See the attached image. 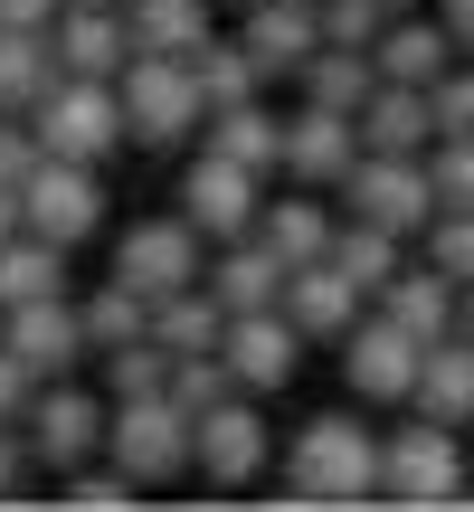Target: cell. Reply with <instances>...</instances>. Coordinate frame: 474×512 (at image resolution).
<instances>
[{"instance_id":"cell-1","label":"cell","mask_w":474,"mask_h":512,"mask_svg":"<svg viewBox=\"0 0 474 512\" xmlns=\"http://www.w3.org/2000/svg\"><path fill=\"white\" fill-rule=\"evenodd\" d=\"M294 503H380V437L361 418H304L285 446Z\"/></svg>"},{"instance_id":"cell-2","label":"cell","mask_w":474,"mask_h":512,"mask_svg":"<svg viewBox=\"0 0 474 512\" xmlns=\"http://www.w3.org/2000/svg\"><path fill=\"white\" fill-rule=\"evenodd\" d=\"M200 418H190L171 389H152V399H114V418H105V456L124 465L133 484H181V475H200Z\"/></svg>"},{"instance_id":"cell-3","label":"cell","mask_w":474,"mask_h":512,"mask_svg":"<svg viewBox=\"0 0 474 512\" xmlns=\"http://www.w3.org/2000/svg\"><path fill=\"white\" fill-rule=\"evenodd\" d=\"M380 503H408V512H437V503H474V484H465V446H456V427L446 418H408V427H389L380 437Z\"/></svg>"},{"instance_id":"cell-4","label":"cell","mask_w":474,"mask_h":512,"mask_svg":"<svg viewBox=\"0 0 474 512\" xmlns=\"http://www.w3.org/2000/svg\"><path fill=\"white\" fill-rule=\"evenodd\" d=\"M124 86V133L143 152H171L209 124V95H200V67L190 57H162V48H133V67L114 76Z\"/></svg>"},{"instance_id":"cell-5","label":"cell","mask_w":474,"mask_h":512,"mask_svg":"<svg viewBox=\"0 0 474 512\" xmlns=\"http://www.w3.org/2000/svg\"><path fill=\"white\" fill-rule=\"evenodd\" d=\"M29 124H38V143H48L57 162H95V171L133 143L124 133V86H114V76H57Z\"/></svg>"},{"instance_id":"cell-6","label":"cell","mask_w":474,"mask_h":512,"mask_svg":"<svg viewBox=\"0 0 474 512\" xmlns=\"http://www.w3.org/2000/svg\"><path fill=\"white\" fill-rule=\"evenodd\" d=\"M342 209L351 219H380L399 238H427L437 228V181H427V152H361L342 181Z\"/></svg>"},{"instance_id":"cell-7","label":"cell","mask_w":474,"mask_h":512,"mask_svg":"<svg viewBox=\"0 0 474 512\" xmlns=\"http://www.w3.org/2000/svg\"><path fill=\"white\" fill-rule=\"evenodd\" d=\"M200 275H209L200 219H133L124 238H114V285H133L143 304H162V294L200 285Z\"/></svg>"},{"instance_id":"cell-8","label":"cell","mask_w":474,"mask_h":512,"mask_svg":"<svg viewBox=\"0 0 474 512\" xmlns=\"http://www.w3.org/2000/svg\"><path fill=\"white\" fill-rule=\"evenodd\" d=\"M418 361H427V342L399 323V313H380V304H370L361 332L342 342V380H351V399H361V408H408Z\"/></svg>"},{"instance_id":"cell-9","label":"cell","mask_w":474,"mask_h":512,"mask_svg":"<svg viewBox=\"0 0 474 512\" xmlns=\"http://www.w3.org/2000/svg\"><path fill=\"white\" fill-rule=\"evenodd\" d=\"M19 219L38 228V238H57V247H86L95 228H105V181H95V162H38L29 181H19Z\"/></svg>"},{"instance_id":"cell-10","label":"cell","mask_w":474,"mask_h":512,"mask_svg":"<svg viewBox=\"0 0 474 512\" xmlns=\"http://www.w3.org/2000/svg\"><path fill=\"white\" fill-rule=\"evenodd\" d=\"M256 209H266V171L228 162V152H200V162L181 171V219H200L209 247L256 238Z\"/></svg>"},{"instance_id":"cell-11","label":"cell","mask_w":474,"mask_h":512,"mask_svg":"<svg viewBox=\"0 0 474 512\" xmlns=\"http://www.w3.org/2000/svg\"><path fill=\"white\" fill-rule=\"evenodd\" d=\"M351 162H361V114L313 105V95H304V105L285 114V181H304V190H342Z\"/></svg>"},{"instance_id":"cell-12","label":"cell","mask_w":474,"mask_h":512,"mask_svg":"<svg viewBox=\"0 0 474 512\" xmlns=\"http://www.w3.org/2000/svg\"><path fill=\"white\" fill-rule=\"evenodd\" d=\"M190 446H200V475H209V484H256V475H266V456H275L256 389H237V399L200 408V437H190Z\"/></svg>"},{"instance_id":"cell-13","label":"cell","mask_w":474,"mask_h":512,"mask_svg":"<svg viewBox=\"0 0 474 512\" xmlns=\"http://www.w3.org/2000/svg\"><path fill=\"white\" fill-rule=\"evenodd\" d=\"M19 427H29V446H38L48 475L105 456V408H95L86 389H67V380H38V399H29V418H19Z\"/></svg>"},{"instance_id":"cell-14","label":"cell","mask_w":474,"mask_h":512,"mask_svg":"<svg viewBox=\"0 0 474 512\" xmlns=\"http://www.w3.org/2000/svg\"><path fill=\"white\" fill-rule=\"evenodd\" d=\"M0 342H10L19 361L38 370V380H67V370H76V361L95 351V342H86V313H76L67 294H38V304H10V313H0Z\"/></svg>"},{"instance_id":"cell-15","label":"cell","mask_w":474,"mask_h":512,"mask_svg":"<svg viewBox=\"0 0 474 512\" xmlns=\"http://www.w3.org/2000/svg\"><path fill=\"white\" fill-rule=\"evenodd\" d=\"M237 38H247V57L275 76H304V57L323 48V0H247L237 10Z\"/></svg>"},{"instance_id":"cell-16","label":"cell","mask_w":474,"mask_h":512,"mask_svg":"<svg viewBox=\"0 0 474 512\" xmlns=\"http://www.w3.org/2000/svg\"><path fill=\"white\" fill-rule=\"evenodd\" d=\"M361 304H370V294L351 285L332 256H313V266L285 275V323L304 332V342H351V332H361Z\"/></svg>"},{"instance_id":"cell-17","label":"cell","mask_w":474,"mask_h":512,"mask_svg":"<svg viewBox=\"0 0 474 512\" xmlns=\"http://www.w3.org/2000/svg\"><path fill=\"white\" fill-rule=\"evenodd\" d=\"M57 67L67 76H124L133 67L124 0H76V10H57Z\"/></svg>"},{"instance_id":"cell-18","label":"cell","mask_w":474,"mask_h":512,"mask_svg":"<svg viewBox=\"0 0 474 512\" xmlns=\"http://www.w3.org/2000/svg\"><path fill=\"white\" fill-rule=\"evenodd\" d=\"M228 361H237V380H247L256 399H275V389L304 370V332L285 323V304H266V313H228Z\"/></svg>"},{"instance_id":"cell-19","label":"cell","mask_w":474,"mask_h":512,"mask_svg":"<svg viewBox=\"0 0 474 512\" xmlns=\"http://www.w3.org/2000/svg\"><path fill=\"white\" fill-rule=\"evenodd\" d=\"M370 57H380V76H399V86H437V76L456 67V38H446L437 10H399L370 38Z\"/></svg>"},{"instance_id":"cell-20","label":"cell","mask_w":474,"mask_h":512,"mask_svg":"<svg viewBox=\"0 0 474 512\" xmlns=\"http://www.w3.org/2000/svg\"><path fill=\"white\" fill-rule=\"evenodd\" d=\"M380 313H399V323L418 332V342H446V332L465 323V285L437 266V256H427V266H399V275H389Z\"/></svg>"},{"instance_id":"cell-21","label":"cell","mask_w":474,"mask_h":512,"mask_svg":"<svg viewBox=\"0 0 474 512\" xmlns=\"http://www.w3.org/2000/svg\"><path fill=\"white\" fill-rule=\"evenodd\" d=\"M427 143H437V95L380 76L361 105V152H427Z\"/></svg>"},{"instance_id":"cell-22","label":"cell","mask_w":474,"mask_h":512,"mask_svg":"<svg viewBox=\"0 0 474 512\" xmlns=\"http://www.w3.org/2000/svg\"><path fill=\"white\" fill-rule=\"evenodd\" d=\"M285 256H275L266 238H228L219 256H209V294H219L228 313H266V304H285Z\"/></svg>"},{"instance_id":"cell-23","label":"cell","mask_w":474,"mask_h":512,"mask_svg":"<svg viewBox=\"0 0 474 512\" xmlns=\"http://www.w3.org/2000/svg\"><path fill=\"white\" fill-rule=\"evenodd\" d=\"M408 408H427V418H446V427H474V342H465V332L427 342V361H418V389H408Z\"/></svg>"},{"instance_id":"cell-24","label":"cell","mask_w":474,"mask_h":512,"mask_svg":"<svg viewBox=\"0 0 474 512\" xmlns=\"http://www.w3.org/2000/svg\"><path fill=\"white\" fill-rule=\"evenodd\" d=\"M209 152H228V162H247V171H285V114L266 105V95H247V105H219L209 114Z\"/></svg>"},{"instance_id":"cell-25","label":"cell","mask_w":474,"mask_h":512,"mask_svg":"<svg viewBox=\"0 0 474 512\" xmlns=\"http://www.w3.org/2000/svg\"><path fill=\"white\" fill-rule=\"evenodd\" d=\"M332 228H342V219H332V209H323V190H304V181H294L285 200H266V209H256V238L285 256V266H313V256L332 247Z\"/></svg>"},{"instance_id":"cell-26","label":"cell","mask_w":474,"mask_h":512,"mask_svg":"<svg viewBox=\"0 0 474 512\" xmlns=\"http://www.w3.org/2000/svg\"><path fill=\"white\" fill-rule=\"evenodd\" d=\"M57 76V29H0V114H38Z\"/></svg>"},{"instance_id":"cell-27","label":"cell","mask_w":474,"mask_h":512,"mask_svg":"<svg viewBox=\"0 0 474 512\" xmlns=\"http://www.w3.org/2000/svg\"><path fill=\"white\" fill-rule=\"evenodd\" d=\"M323 256H332V266H342L351 285L370 294V304H380V294H389V275L408 266V238H399V228H380V219H342Z\"/></svg>"},{"instance_id":"cell-28","label":"cell","mask_w":474,"mask_h":512,"mask_svg":"<svg viewBox=\"0 0 474 512\" xmlns=\"http://www.w3.org/2000/svg\"><path fill=\"white\" fill-rule=\"evenodd\" d=\"M152 342H162L171 361H181V351H219V342H228V304L209 294V275H200V285H181V294H162V304H152Z\"/></svg>"},{"instance_id":"cell-29","label":"cell","mask_w":474,"mask_h":512,"mask_svg":"<svg viewBox=\"0 0 474 512\" xmlns=\"http://www.w3.org/2000/svg\"><path fill=\"white\" fill-rule=\"evenodd\" d=\"M38 294H67V247L38 238V228H19V238H0V313L38 304Z\"/></svg>"},{"instance_id":"cell-30","label":"cell","mask_w":474,"mask_h":512,"mask_svg":"<svg viewBox=\"0 0 474 512\" xmlns=\"http://www.w3.org/2000/svg\"><path fill=\"white\" fill-rule=\"evenodd\" d=\"M294 86H304L313 105L361 114V105H370V86H380V57H370V48H332V38H323V48L304 57V76H294Z\"/></svg>"},{"instance_id":"cell-31","label":"cell","mask_w":474,"mask_h":512,"mask_svg":"<svg viewBox=\"0 0 474 512\" xmlns=\"http://www.w3.org/2000/svg\"><path fill=\"white\" fill-rule=\"evenodd\" d=\"M209 10H219V0H124V19H133V48H162V57H200V38H209Z\"/></svg>"},{"instance_id":"cell-32","label":"cell","mask_w":474,"mask_h":512,"mask_svg":"<svg viewBox=\"0 0 474 512\" xmlns=\"http://www.w3.org/2000/svg\"><path fill=\"white\" fill-rule=\"evenodd\" d=\"M200 95H209V114L219 105H247V95H266V67L247 57V38H200Z\"/></svg>"},{"instance_id":"cell-33","label":"cell","mask_w":474,"mask_h":512,"mask_svg":"<svg viewBox=\"0 0 474 512\" xmlns=\"http://www.w3.org/2000/svg\"><path fill=\"white\" fill-rule=\"evenodd\" d=\"M237 361H228V342L219 351H181V361H171V399L190 408V418H200V408H219V399H237Z\"/></svg>"},{"instance_id":"cell-34","label":"cell","mask_w":474,"mask_h":512,"mask_svg":"<svg viewBox=\"0 0 474 512\" xmlns=\"http://www.w3.org/2000/svg\"><path fill=\"white\" fill-rule=\"evenodd\" d=\"M76 313H86V342H95V351L143 342V332H152V304H143L133 285H114V275H105V294H95V304H76Z\"/></svg>"},{"instance_id":"cell-35","label":"cell","mask_w":474,"mask_h":512,"mask_svg":"<svg viewBox=\"0 0 474 512\" xmlns=\"http://www.w3.org/2000/svg\"><path fill=\"white\" fill-rule=\"evenodd\" d=\"M105 389H114V399H152V389H171V351L152 342V332H143V342H114L105 351Z\"/></svg>"},{"instance_id":"cell-36","label":"cell","mask_w":474,"mask_h":512,"mask_svg":"<svg viewBox=\"0 0 474 512\" xmlns=\"http://www.w3.org/2000/svg\"><path fill=\"white\" fill-rule=\"evenodd\" d=\"M133 494H143V484L124 475V465H67V475H57V503H76V512H124Z\"/></svg>"},{"instance_id":"cell-37","label":"cell","mask_w":474,"mask_h":512,"mask_svg":"<svg viewBox=\"0 0 474 512\" xmlns=\"http://www.w3.org/2000/svg\"><path fill=\"white\" fill-rule=\"evenodd\" d=\"M427 181H437V219H446V209H474V133L427 143Z\"/></svg>"},{"instance_id":"cell-38","label":"cell","mask_w":474,"mask_h":512,"mask_svg":"<svg viewBox=\"0 0 474 512\" xmlns=\"http://www.w3.org/2000/svg\"><path fill=\"white\" fill-rule=\"evenodd\" d=\"M427 256H437V266L474 294V209H446V219L427 228Z\"/></svg>"},{"instance_id":"cell-39","label":"cell","mask_w":474,"mask_h":512,"mask_svg":"<svg viewBox=\"0 0 474 512\" xmlns=\"http://www.w3.org/2000/svg\"><path fill=\"white\" fill-rule=\"evenodd\" d=\"M38 162H48L38 124H29V114H0V190H19V181H29Z\"/></svg>"},{"instance_id":"cell-40","label":"cell","mask_w":474,"mask_h":512,"mask_svg":"<svg viewBox=\"0 0 474 512\" xmlns=\"http://www.w3.org/2000/svg\"><path fill=\"white\" fill-rule=\"evenodd\" d=\"M427 95H437V143H446V133H474V57H456Z\"/></svg>"},{"instance_id":"cell-41","label":"cell","mask_w":474,"mask_h":512,"mask_svg":"<svg viewBox=\"0 0 474 512\" xmlns=\"http://www.w3.org/2000/svg\"><path fill=\"white\" fill-rule=\"evenodd\" d=\"M380 29H389L380 0H323V38H332V48H370Z\"/></svg>"},{"instance_id":"cell-42","label":"cell","mask_w":474,"mask_h":512,"mask_svg":"<svg viewBox=\"0 0 474 512\" xmlns=\"http://www.w3.org/2000/svg\"><path fill=\"white\" fill-rule=\"evenodd\" d=\"M29 465H38L29 427H19V418H0V503H29V494H19V484H29Z\"/></svg>"},{"instance_id":"cell-43","label":"cell","mask_w":474,"mask_h":512,"mask_svg":"<svg viewBox=\"0 0 474 512\" xmlns=\"http://www.w3.org/2000/svg\"><path fill=\"white\" fill-rule=\"evenodd\" d=\"M29 399H38V370L0 342V418H29Z\"/></svg>"},{"instance_id":"cell-44","label":"cell","mask_w":474,"mask_h":512,"mask_svg":"<svg viewBox=\"0 0 474 512\" xmlns=\"http://www.w3.org/2000/svg\"><path fill=\"white\" fill-rule=\"evenodd\" d=\"M67 0H0V29H57Z\"/></svg>"},{"instance_id":"cell-45","label":"cell","mask_w":474,"mask_h":512,"mask_svg":"<svg viewBox=\"0 0 474 512\" xmlns=\"http://www.w3.org/2000/svg\"><path fill=\"white\" fill-rule=\"evenodd\" d=\"M437 19H446V38H456V57H474V0H437Z\"/></svg>"},{"instance_id":"cell-46","label":"cell","mask_w":474,"mask_h":512,"mask_svg":"<svg viewBox=\"0 0 474 512\" xmlns=\"http://www.w3.org/2000/svg\"><path fill=\"white\" fill-rule=\"evenodd\" d=\"M19 228H29L19 219V190H0V238H19Z\"/></svg>"},{"instance_id":"cell-47","label":"cell","mask_w":474,"mask_h":512,"mask_svg":"<svg viewBox=\"0 0 474 512\" xmlns=\"http://www.w3.org/2000/svg\"><path fill=\"white\" fill-rule=\"evenodd\" d=\"M380 10H389V19H399V10H427V0H380Z\"/></svg>"},{"instance_id":"cell-48","label":"cell","mask_w":474,"mask_h":512,"mask_svg":"<svg viewBox=\"0 0 474 512\" xmlns=\"http://www.w3.org/2000/svg\"><path fill=\"white\" fill-rule=\"evenodd\" d=\"M456 332H465V342H474V294H465V323H456Z\"/></svg>"},{"instance_id":"cell-49","label":"cell","mask_w":474,"mask_h":512,"mask_svg":"<svg viewBox=\"0 0 474 512\" xmlns=\"http://www.w3.org/2000/svg\"><path fill=\"white\" fill-rule=\"evenodd\" d=\"M219 10H247V0H219Z\"/></svg>"},{"instance_id":"cell-50","label":"cell","mask_w":474,"mask_h":512,"mask_svg":"<svg viewBox=\"0 0 474 512\" xmlns=\"http://www.w3.org/2000/svg\"><path fill=\"white\" fill-rule=\"evenodd\" d=\"M67 10H76V0H67Z\"/></svg>"}]
</instances>
